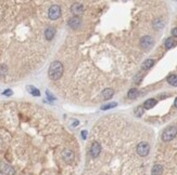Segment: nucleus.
I'll return each instance as SVG.
<instances>
[{"label": "nucleus", "instance_id": "1", "mask_svg": "<svg viewBox=\"0 0 177 175\" xmlns=\"http://www.w3.org/2000/svg\"><path fill=\"white\" fill-rule=\"evenodd\" d=\"M63 74V65L61 62L54 61L51 63L49 70H48V75L51 80H58Z\"/></svg>", "mask_w": 177, "mask_h": 175}, {"label": "nucleus", "instance_id": "2", "mask_svg": "<svg viewBox=\"0 0 177 175\" xmlns=\"http://www.w3.org/2000/svg\"><path fill=\"white\" fill-rule=\"evenodd\" d=\"M176 134H177L176 126H169V128H167V129L163 132V134H162V140L164 142L172 141L174 137L176 136Z\"/></svg>", "mask_w": 177, "mask_h": 175}, {"label": "nucleus", "instance_id": "3", "mask_svg": "<svg viewBox=\"0 0 177 175\" xmlns=\"http://www.w3.org/2000/svg\"><path fill=\"white\" fill-rule=\"evenodd\" d=\"M61 15V9L58 4H53L49 8V11H48V16L50 19H57L58 17H60Z\"/></svg>", "mask_w": 177, "mask_h": 175}, {"label": "nucleus", "instance_id": "4", "mask_svg": "<svg viewBox=\"0 0 177 175\" xmlns=\"http://www.w3.org/2000/svg\"><path fill=\"white\" fill-rule=\"evenodd\" d=\"M149 149H150L149 144L146 143V142H143V143L138 144V146H137V153L141 157H146L149 153Z\"/></svg>", "mask_w": 177, "mask_h": 175}, {"label": "nucleus", "instance_id": "5", "mask_svg": "<svg viewBox=\"0 0 177 175\" xmlns=\"http://www.w3.org/2000/svg\"><path fill=\"white\" fill-rule=\"evenodd\" d=\"M152 44H153V40H152V38L149 37V36H146V37H143V38L140 40V46H141V48H143V49H150L151 47H152Z\"/></svg>", "mask_w": 177, "mask_h": 175}, {"label": "nucleus", "instance_id": "6", "mask_svg": "<svg viewBox=\"0 0 177 175\" xmlns=\"http://www.w3.org/2000/svg\"><path fill=\"white\" fill-rule=\"evenodd\" d=\"M0 170H1V172L6 175H14V169H13L11 165H9V164H7V163L0 164Z\"/></svg>", "mask_w": 177, "mask_h": 175}, {"label": "nucleus", "instance_id": "7", "mask_svg": "<svg viewBox=\"0 0 177 175\" xmlns=\"http://www.w3.org/2000/svg\"><path fill=\"white\" fill-rule=\"evenodd\" d=\"M100 151H101L100 144H99V143H97V142L93 143V145H91V148H90V153H91V156H93V158H96V157L99 156Z\"/></svg>", "mask_w": 177, "mask_h": 175}, {"label": "nucleus", "instance_id": "8", "mask_svg": "<svg viewBox=\"0 0 177 175\" xmlns=\"http://www.w3.org/2000/svg\"><path fill=\"white\" fill-rule=\"evenodd\" d=\"M71 12L75 14V15H81L83 14V12H84V8H83V6L79 3H75L72 6V8H71Z\"/></svg>", "mask_w": 177, "mask_h": 175}, {"label": "nucleus", "instance_id": "9", "mask_svg": "<svg viewBox=\"0 0 177 175\" xmlns=\"http://www.w3.org/2000/svg\"><path fill=\"white\" fill-rule=\"evenodd\" d=\"M62 157H63V159L67 161V162H71V161H73L74 160V152L72 150H70V149H66L64 151L62 152Z\"/></svg>", "mask_w": 177, "mask_h": 175}, {"label": "nucleus", "instance_id": "10", "mask_svg": "<svg viewBox=\"0 0 177 175\" xmlns=\"http://www.w3.org/2000/svg\"><path fill=\"white\" fill-rule=\"evenodd\" d=\"M79 25H81V19H78L77 16H74V17H72V19L69 21V26L71 27V28H73V29L77 28Z\"/></svg>", "mask_w": 177, "mask_h": 175}, {"label": "nucleus", "instance_id": "11", "mask_svg": "<svg viewBox=\"0 0 177 175\" xmlns=\"http://www.w3.org/2000/svg\"><path fill=\"white\" fill-rule=\"evenodd\" d=\"M54 34H55V29L52 28V27H49V28H47L46 31H45V36H46V39L47 40H51V39L53 38Z\"/></svg>", "mask_w": 177, "mask_h": 175}, {"label": "nucleus", "instance_id": "12", "mask_svg": "<svg viewBox=\"0 0 177 175\" xmlns=\"http://www.w3.org/2000/svg\"><path fill=\"white\" fill-rule=\"evenodd\" d=\"M155 104H157V101H155L154 99H148V101L145 102L143 107H145L146 109H150V108H152V107L155 106Z\"/></svg>", "mask_w": 177, "mask_h": 175}, {"label": "nucleus", "instance_id": "13", "mask_svg": "<svg viewBox=\"0 0 177 175\" xmlns=\"http://www.w3.org/2000/svg\"><path fill=\"white\" fill-rule=\"evenodd\" d=\"M113 94H114V92H113L112 89H105V90L102 92V97H103L104 99H109L113 96Z\"/></svg>", "mask_w": 177, "mask_h": 175}, {"label": "nucleus", "instance_id": "14", "mask_svg": "<svg viewBox=\"0 0 177 175\" xmlns=\"http://www.w3.org/2000/svg\"><path fill=\"white\" fill-rule=\"evenodd\" d=\"M163 172V167L160 164H155L152 169V175H161Z\"/></svg>", "mask_w": 177, "mask_h": 175}, {"label": "nucleus", "instance_id": "15", "mask_svg": "<svg viewBox=\"0 0 177 175\" xmlns=\"http://www.w3.org/2000/svg\"><path fill=\"white\" fill-rule=\"evenodd\" d=\"M27 90L29 91V93H31L32 95L40 96V91H39L38 89H36L35 87H33V85H28V87H27Z\"/></svg>", "mask_w": 177, "mask_h": 175}, {"label": "nucleus", "instance_id": "16", "mask_svg": "<svg viewBox=\"0 0 177 175\" xmlns=\"http://www.w3.org/2000/svg\"><path fill=\"white\" fill-rule=\"evenodd\" d=\"M167 82H169L171 85L177 87V76L176 75H171V76L167 77Z\"/></svg>", "mask_w": 177, "mask_h": 175}, {"label": "nucleus", "instance_id": "17", "mask_svg": "<svg viewBox=\"0 0 177 175\" xmlns=\"http://www.w3.org/2000/svg\"><path fill=\"white\" fill-rule=\"evenodd\" d=\"M153 64H154L153 60H147V61L143 64V69H149L150 67L153 66Z\"/></svg>", "mask_w": 177, "mask_h": 175}, {"label": "nucleus", "instance_id": "18", "mask_svg": "<svg viewBox=\"0 0 177 175\" xmlns=\"http://www.w3.org/2000/svg\"><path fill=\"white\" fill-rule=\"evenodd\" d=\"M137 95H138V91L136 89H131L129 92H128V97L129 99H136Z\"/></svg>", "mask_w": 177, "mask_h": 175}, {"label": "nucleus", "instance_id": "19", "mask_svg": "<svg viewBox=\"0 0 177 175\" xmlns=\"http://www.w3.org/2000/svg\"><path fill=\"white\" fill-rule=\"evenodd\" d=\"M174 46H175V41H174L173 38H169L165 41V47L167 49H171V48H173Z\"/></svg>", "mask_w": 177, "mask_h": 175}, {"label": "nucleus", "instance_id": "20", "mask_svg": "<svg viewBox=\"0 0 177 175\" xmlns=\"http://www.w3.org/2000/svg\"><path fill=\"white\" fill-rule=\"evenodd\" d=\"M143 114V108L141 106H139L136 108V110H135V115L137 116V117H141Z\"/></svg>", "mask_w": 177, "mask_h": 175}, {"label": "nucleus", "instance_id": "21", "mask_svg": "<svg viewBox=\"0 0 177 175\" xmlns=\"http://www.w3.org/2000/svg\"><path fill=\"white\" fill-rule=\"evenodd\" d=\"M116 105H117L116 103L107 104V105H104V106L101 107V109H102V110H107V109H110V108H113V107H115Z\"/></svg>", "mask_w": 177, "mask_h": 175}, {"label": "nucleus", "instance_id": "22", "mask_svg": "<svg viewBox=\"0 0 177 175\" xmlns=\"http://www.w3.org/2000/svg\"><path fill=\"white\" fill-rule=\"evenodd\" d=\"M4 95H7V96L12 95V91L11 90H6V91L4 92Z\"/></svg>", "mask_w": 177, "mask_h": 175}, {"label": "nucleus", "instance_id": "23", "mask_svg": "<svg viewBox=\"0 0 177 175\" xmlns=\"http://www.w3.org/2000/svg\"><path fill=\"white\" fill-rule=\"evenodd\" d=\"M172 35H173L174 37H177V27L176 28H174L173 31H172Z\"/></svg>", "mask_w": 177, "mask_h": 175}, {"label": "nucleus", "instance_id": "24", "mask_svg": "<svg viewBox=\"0 0 177 175\" xmlns=\"http://www.w3.org/2000/svg\"><path fill=\"white\" fill-rule=\"evenodd\" d=\"M81 135H83V138H86V135H87V131H83V132H81Z\"/></svg>", "mask_w": 177, "mask_h": 175}, {"label": "nucleus", "instance_id": "25", "mask_svg": "<svg viewBox=\"0 0 177 175\" xmlns=\"http://www.w3.org/2000/svg\"><path fill=\"white\" fill-rule=\"evenodd\" d=\"M174 105H175V107L177 108V97H176V99H175V103H174Z\"/></svg>", "mask_w": 177, "mask_h": 175}]
</instances>
